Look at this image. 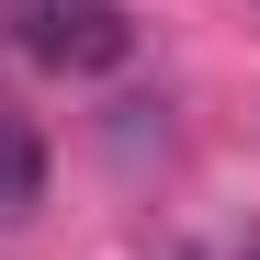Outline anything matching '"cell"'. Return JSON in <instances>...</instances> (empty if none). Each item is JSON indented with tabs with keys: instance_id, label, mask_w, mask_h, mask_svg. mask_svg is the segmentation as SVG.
<instances>
[{
	"instance_id": "3957f363",
	"label": "cell",
	"mask_w": 260,
	"mask_h": 260,
	"mask_svg": "<svg viewBox=\"0 0 260 260\" xmlns=\"http://www.w3.org/2000/svg\"><path fill=\"white\" fill-rule=\"evenodd\" d=\"M192 260H260V226H226V238H204Z\"/></svg>"
},
{
	"instance_id": "7a4b0ae2",
	"label": "cell",
	"mask_w": 260,
	"mask_h": 260,
	"mask_svg": "<svg viewBox=\"0 0 260 260\" xmlns=\"http://www.w3.org/2000/svg\"><path fill=\"white\" fill-rule=\"evenodd\" d=\"M34 204H46V136L0 102V226H23Z\"/></svg>"
},
{
	"instance_id": "6da1fadb",
	"label": "cell",
	"mask_w": 260,
	"mask_h": 260,
	"mask_svg": "<svg viewBox=\"0 0 260 260\" xmlns=\"http://www.w3.org/2000/svg\"><path fill=\"white\" fill-rule=\"evenodd\" d=\"M0 34H12L23 57H46L68 79H102L136 57V23L113 12V0H0Z\"/></svg>"
}]
</instances>
